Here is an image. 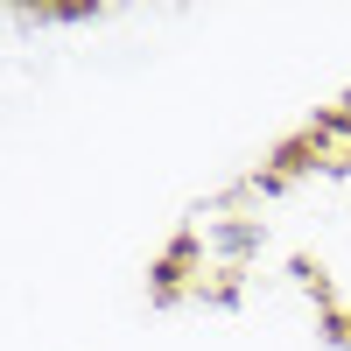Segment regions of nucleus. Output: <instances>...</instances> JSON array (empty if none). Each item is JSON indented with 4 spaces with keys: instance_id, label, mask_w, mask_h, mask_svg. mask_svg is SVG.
Segmentation results:
<instances>
[{
    "instance_id": "nucleus-1",
    "label": "nucleus",
    "mask_w": 351,
    "mask_h": 351,
    "mask_svg": "<svg viewBox=\"0 0 351 351\" xmlns=\"http://www.w3.org/2000/svg\"><path fill=\"white\" fill-rule=\"evenodd\" d=\"M330 169H344V176H351V141H344V148H337V162H330Z\"/></svg>"
}]
</instances>
